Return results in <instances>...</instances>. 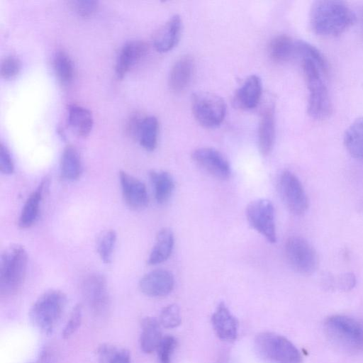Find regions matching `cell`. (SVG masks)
I'll return each mask as SVG.
<instances>
[{"label":"cell","instance_id":"cell-1","mask_svg":"<svg viewBox=\"0 0 363 363\" xmlns=\"http://www.w3.org/2000/svg\"><path fill=\"white\" fill-rule=\"evenodd\" d=\"M355 20L354 11L341 1H315L309 12V23L312 30L325 36H336L342 33Z\"/></svg>","mask_w":363,"mask_h":363},{"label":"cell","instance_id":"cell-2","mask_svg":"<svg viewBox=\"0 0 363 363\" xmlns=\"http://www.w3.org/2000/svg\"><path fill=\"white\" fill-rule=\"evenodd\" d=\"M28 254L18 244L7 247L0 259V294L7 297L14 295L21 288L27 272Z\"/></svg>","mask_w":363,"mask_h":363},{"label":"cell","instance_id":"cell-3","mask_svg":"<svg viewBox=\"0 0 363 363\" xmlns=\"http://www.w3.org/2000/svg\"><path fill=\"white\" fill-rule=\"evenodd\" d=\"M67 302V296L62 291L57 289L45 291L30 308L31 322L43 333H52L62 318Z\"/></svg>","mask_w":363,"mask_h":363},{"label":"cell","instance_id":"cell-4","mask_svg":"<svg viewBox=\"0 0 363 363\" xmlns=\"http://www.w3.org/2000/svg\"><path fill=\"white\" fill-rule=\"evenodd\" d=\"M325 330L335 345L349 352L363 351V322L343 315L328 317Z\"/></svg>","mask_w":363,"mask_h":363},{"label":"cell","instance_id":"cell-5","mask_svg":"<svg viewBox=\"0 0 363 363\" xmlns=\"http://www.w3.org/2000/svg\"><path fill=\"white\" fill-rule=\"evenodd\" d=\"M303 74L309 92L307 112L313 119L323 120L330 116L333 106L328 90L322 79V72L311 60L302 58Z\"/></svg>","mask_w":363,"mask_h":363},{"label":"cell","instance_id":"cell-6","mask_svg":"<svg viewBox=\"0 0 363 363\" xmlns=\"http://www.w3.org/2000/svg\"><path fill=\"white\" fill-rule=\"evenodd\" d=\"M255 347L258 355L268 363H301L296 347L285 337L272 332L257 335Z\"/></svg>","mask_w":363,"mask_h":363},{"label":"cell","instance_id":"cell-7","mask_svg":"<svg viewBox=\"0 0 363 363\" xmlns=\"http://www.w3.org/2000/svg\"><path fill=\"white\" fill-rule=\"evenodd\" d=\"M191 106L194 118L206 128H214L220 125L226 113L225 101L211 92L194 93L191 96Z\"/></svg>","mask_w":363,"mask_h":363},{"label":"cell","instance_id":"cell-8","mask_svg":"<svg viewBox=\"0 0 363 363\" xmlns=\"http://www.w3.org/2000/svg\"><path fill=\"white\" fill-rule=\"evenodd\" d=\"M284 254L290 267L298 274H311L318 267L315 250L302 237H289L285 242Z\"/></svg>","mask_w":363,"mask_h":363},{"label":"cell","instance_id":"cell-9","mask_svg":"<svg viewBox=\"0 0 363 363\" xmlns=\"http://www.w3.org/2000/svg\"><path fill=\"white\" fill-rule=\"evenodd\" d=\"M278 191L287 209L294 215L301 216L309 203L304 188L298 178L291 172H282L277 182Z\"/></svg>","mask_w":363,"mask_h":363},{"label":"cell","instance_id":"cell-10","mask_svg":"<svg viewBox=\"0 0 363 363\" xmlns=\"http://www.w3.org/2000/svg\"><path fill=\"white\" fill-rule=\"evenodd\" d=\"M247 220L252 228L270 243L277 242L274 208L272 203L265 199L251 201L246 207Z\"/></svg>","mask_w":363,"mask_h":363},{"label":"cell","instance_id":"cell-11","mask_svg":"<svg viewBox=\"0 0 363 363\" xmlns=\"http://www.w3.org/2000/svg\"><path fill=\"white\" fill-rule=\"evenodd\" d=\"M84 298L91 311L96 315L107 312L110 298L105 277L99 274L86 277L82 284Z\"/></svg>","mask_w":363,"mask_h":363},{"label":"cell","instance_id":"cell-12","mask_svg":"<svg viewBox=\"0 0 363 363\" xmlns=\"http://www.w3.org/2000/svg\"><path fill=\"white\" fill-rule=\"evenodd\" d=\"M193 161L214 178L228 179L231 174L227 159L218 150L213 147H199L191 154Z\"/></svg>","mask_w":363,"mask_h":363},{"label":"cell","instance_id":"cell-13","mask_svg":"<svg viewBox=\"0 0 363 363\" xmlns=\"http://www.w3.org/2000/svg\"><path fill=\"white\" fill-rule=\"evenodd\" d=\"M174 286L173 274L168 270L157 269L145 274L139 281L142 293L150 297L168 295Z\"/></svg>","mask_w":363,"mask_h":363},{"label":"cell","instance_id":"cell-14","mask_svg":"<svg viewBox=\"0 0 363 363\" xmlns=\"http://www.w3.org/2000/svg\"><path fill=\"white\" fill-rule=\"evenodd\" d=\"M123 199L133 210H142L147 206L148 194L145 184L124 171L119 173Z\"/></svg>","mask_w":363,"mask_h":363},{"label":"cell","instance_id":"cell-15","mask_svg":"<svg viewBox=\"0 0 363 363\" xmlns=\"http://www.w3.org/2000/svg\"><path fill=\"white\" fill-rule=\"evenodd\" d=\"M148 50V45L141 40H133L125 43L119 51L116 63V74L122 79Z\"/></svg>","mask_w":363,"mask_h":363},{"label":"cell","instance_id":"cell-16","mask_svg":"<svg viewBox=\"0 0 363 363\" xmlns=\"http://www.w3.org/2000/svg\"><path fill=\"white\" fill-rule=\"evenodd\" d=\"M182 30V22L179 15L172 16L155 33L153 45L160 52L173 49L178 43Z\"/></svg>","mask_w":363,"mask_h":363},{"label":"cell","instance_id":"cell-17","mask_svg":"<svg viewBox=\"0 0 363 363\" xmlns=\"http://www.w3.org/2000/svg\"><path fill=\"white\" fill-rule=\"evenodd\" d=\"M262 92V86L260 78L257 75H250L236 90L233 103L237 108L241 110L252 109L259 102Z\"/></svg>","mask_w":363,"mask_h":363},{"label":"cell","instance_id":"cell-18","mask_svg":"<svg viewBox=\"0 0 363 363\" xmlns=\"http://www.w3.org/2000/svg\"><path fill=\"white\" fill-rule=\"evenodd\" d=\"M211 323L216 335L223 340L237 338L238 321L224 303H220L212 315Z\"/></svg>","mask_w":363,"mask_h":363},{"label":"cell","instance_id":"cell-19","mask_svg":"<svg viewBox=\"0 0 363 363\" xmlns=\"http://www.w3.org/2000/svg\"><path fill=\"white\" fill-rule=\"evenodd\" d=\"M194 69V61L191 56L185 55L177 59L169 72L170 89L174 92L185 89L191 79Z\"/></svg>","mask_w":363,"mask_h":363},{"label":"cell","instance_id":"cell-20","mask_svg":"<svg viewBox=\"0 0 363 363\" xmlns=\"http://www.w3.org/2000/svg\"><path fill=\"white\" fill-rule=\"evenodd\" d=\"M258 147L263 156L272 150L275 140V121L274 107H266L261 115L258 127Z\"/></svg>","mask_w":363,"mask_h":363},{"label":"cell","instance_id":"cell-21","mask_svg":"<svg viewBox=\"0 0 363 363\" xmlns=\"http://www.w3.org/2000/svg\"><path fill=\"white\" fill-rule=\"evenodd\" d=\"M174 245V236L172 230L168 228H162L157 234L147 264L155 265L165 262L172 255Z\"/></svg>","mask_w":363,"mask_h":363},{"label":"cell","instance_id":"cell-22","mask_svg":"<svg viewBox=\"0 0 363 363\" xmlns=\"http://www.w3.org/2000/svg\"><path fill=\"white\" fill-rule=\"evenodd\" d=\"M45 184H46L45 182H42L26 199L18 219V225L21 228H29L36 222L43 199Z\"/></svg>","mask_w":363,"mask_h":363},{"label":"cell","instance_id":"cell-23","mask_svg":"<svg viewBox=\"0 0 363 363\" xmlns=\"http://www.w3.org/2000/svg\"><path fill=\"white\" fill-rule=\"evenodd\" d=\"M160 323L153 317L142 320V332L140 338L141 350L145 353H152L157 349L162 339Z\"/></svg>","mask_w":363,"mask_h":363},{"label":"cell","instance_id":"cell-24","mask_svg":"<svg viewBox=\"0 0 363 363\" xmlns=\"http://www.w3.org/2000/svg\"><path fill=\"white\" fill-rule=\"evenodd\" d=\"M60 174L67 181L78 179L82 172V163L78 150L73 145H67L60 160Z\"/></svg>","mask_w":363,"mask_h":363},{"label":"cell","instance_id":"cell-25","mask_svg":"<svg viewBox=\"0 0 363 363\" xmlns=\"http://www.w3.org/2000/svg\"><path fill=\"white\" fill-rule=\"evenodd\" d=\"M343 141L350 155L363 161V117L354 120L347 128Z\"/></svg>","mask_w":363,"mask_h":363},{"label":"cell","instance_id":"cell-26","mask_svg":"<svg viewBox=\"0 0 363 363\" xmlns=\"http://www.w3.org/2000/svg\"><path fill=\"white\" fill-rule=\"evenodd\" d=\"M68 123L77 135L85 137L91 130L93 117L91 113L87 108L72 104L68 108Z\"/></svg>","mask_w":363,"mask_h":363},{"label":"cell","instance_id":"cell-27","mask_svg":"<svg viewBox=\"0 0 363 363\" xmlns=\"http://www.w3.org/2000/svg\"><path fill=\"white\" fill-rule=\"evenodd\" d=\"M152 182L155 200L158 203H166L172 196L174 189L172 176L166 171L152 170L149 174Z\"/></svg>","mask_w":363,"mask_h":363},{"label":"cell","instance_id":"cell-28","mask_svg":"<svg viewBox=\"0 0 363 363\" xmlns=\"http://www.w3.org/2000/svg\"><path fill=\"white\" fill-rule=\"evenodd\" d=\"M269 54L274 62H286L296 55V40L285 34L278 35L269 43Z\"/></svg>","mask_w":363,"mask_h":363},{"label":"cell","instance_id":"cell-29","mask_svg":"<svg viewBox=\"0 0 363 363\" xmlns=\"http://www.w3.org/2000/svg\"><path fill=\"white\" fill-rule=\"evenodd\" d=\"M158 133L159 123L157 118L149 116L143 117L137 138L144 149L152 151L157 144Z\"/></svg>","mask_w":363,"mask_h":363},{"label":"cell","instance_id":"cell-30","mask_svg":"<svg viewBox=\"0 0 363 363\" xmlns=\"http://www.w3.org/2000/svg\"><path fill=\"white\" fill-rule=\"evenodd\" d=\"M96 354L99 363H131L129 351L113 345H101Z\"/></svg>","mask_w":363,"mask_h":363},{"label":"cell","instance_id":"cell-31","mask_svg":"<svg viewBox=\"0 0 363 363\" xmlns=\"http://www.w3.org/2000/svg\"><path fill=\"white\" fill-rule=\"evenodd\" d=\"M296 55L301 58H308L313 61L320 68L322 73L328 74V64L323 53L312 44L303 40H296Z\"/></svg>","mask_w":363,"mask_h":363},{"label":"cell","instance_id":"cell-32","mask_svg":"<svg viewBox=\"0 0 363 363\" xmlns=\"http://www.w3.org/2000/svg\"><path fill=\"white\" fill-rule=\"evenodd\" d=\"M53 66L55 74L62 84H69L74 77V69L69 56L62 50L57 51L54 57Z\"/></svg>","mask_w":363,"mask_h":363},{"label":"cell","instance_id":"cell-33","mask_svg":"<svg viewBox=\"0 0 363 363\" xmlns=\"http://www.w3.org/2000/svg\"><path fill=\"white\" fill-rule=\"evenodd\" d=\"M117 235L112 229L101 233L96 240V250L101 259L106 264L111 263L113 257Z\"/></svg>","mask_w":363,"mask_h":363},{"label":"cell","instance_id":"cell-34","mask_svg":"<svg viewBox=\"0 0 363 363\" xmlns=\"http://www.w3.org/2000/svg\"><path fill=\"white\" fill-rule=\"evenodd\" d=\"M181 322L182 316L177 305L170 304L161 311L160 323L164 328H174L179 325Z\"/></svg>","mask_w":363,"mask_h":363},{"label":"cell","instance_id":"cell-35","mask_svg":"<svg viewBox=\"0 0 363 363\" xmlns=\"http://www.w3.org/2000/svg\"><path fill=\"white\" fill-rule=\"evenodd\" d=\"M176 347L177 340L173 336L163 337L157 349L159 363H171V358Z\"/></svg>","mask_w":363,"mask_h":363},{"label":"cell","instance_id":"cell-36","mask_svg":"<svg viewBox=\"0 0 363 363\" xmlns=\"http://www.w3.org/2000/svg\"><path fill=\"white\" fill-rule=\"evenodd\" d=\"M69 7L79 16L89 18L98 9V1L93 0H76L69 2Z\"/></svg>","mask_w":363,"mask_h":363},{"label":"cell","instance_id":"cell-37","mask_svg":"<svg viewBox=\"0 0 363 363\" xmlns=\"http://www.w3.org/2000/svg\"><path fill=\"white\" fill-rule=\"evenodd\" d=\"M21 63L15 55L5 57L1 63L0 73L5 79H12L20 72Z\"/></svg>","mask_w":363,"mask_h":363},{"label":"cell","instance_id":"cell-38","mask_svg":"<svg viewBox=\"0 0 363 363\" xmlns=\"http://www.w3.org/2000/svg\"><path fill=\"white\" fill-rule=\"evenodd\" d=\"M82 320V306L77 304L72 309L69 318L62 333L63 338H69L79 328Z\"/></svg>","mask_w":363,"mask_h":363},{"label":"cell","instance_id":"cell-39","mask_svg":"<svg viewBox=\"0 0 363 363\" xmlns=\"http://www.w3.org/2000/svg\"><path fill=\"white\" fill-rule=\"evenodd\" d=\"M326 280L329 287H336L345 291L351 290L356 284V277L352 272L343 273L337 277H328Z\"/></svg>","mask_w":363,"mask_h":363},{"label":"cell","instance_id":"cell-40","mask_svg":"<svg viewBox=\"0 0 363 363\" xmlns=\"http://www.w3.org/2000/svg\"><path fill=\"white\" fill-rule=\"evenodd\" d=\"M0 171L6 175L13 174L14 171L13 159L9 150L3 143L0 145Z\"/></svg>","mask_w":363,"mask_h":363}]
</instances>
